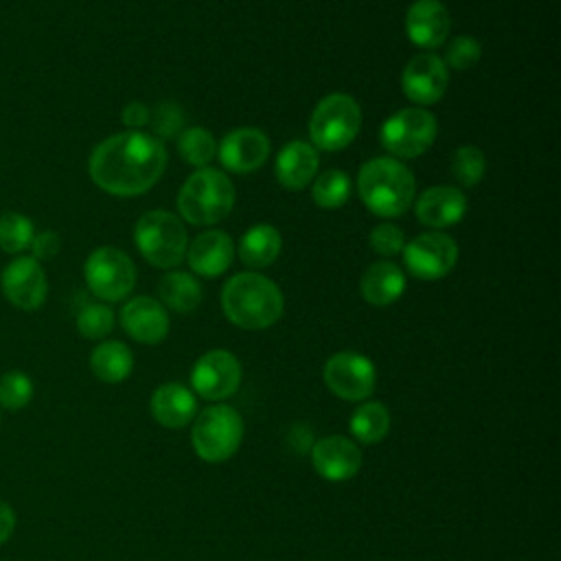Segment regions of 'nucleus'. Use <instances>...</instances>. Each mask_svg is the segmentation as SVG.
<instances>
[{
    "label": "nucleus",
    "mask_w": 561,
    "mask_h": 561,
    "mask_svg": "<svg viewBox=\"0 0 561 561\" xmlns=\"http://www.w3.org/2000/svg\"><path fill=\"white\" fill-rule=\"evenodd\" d=\"M164 142L145 131H121L101 140L88 162L92 182L112 195L134 197L147 193L164 173Z\"/></svg>",
    "instance_id": "obj_1"
},
{
    "label": "nucleus",
    "mask_w": 561,
    "mask_h": 561,
    "mask_svg": "<svg viewBox=\"0 0 561 561\" xmlns=\"http://www.w3.org/2000/svg\"><path fill=\"white\" fill-rule=\"evenodd\" d=\"M283 294L274 280L256 272H241L226 280L221 309L226 318L250 331L267 329L283 316Z\"/></svg>",
    "instance_id": "obj_2"
},
{
    "label": "nucleus",
    "mask_w": 561,
    "mask_h": 561,
    "mask_svg": "<svg viewBox=\"0 0 561 561\" xmlns=\"http://www.w3.org/2000/svg\"><path fill=\"white\" fill-rule=\"evenodd\" d=\"M357 191L364 206L379 217L403 215L416 195L412 171L397 158L379 156L362 164Z\"/></svg>",
    "instance_id": "obj_3"
},
{
    "label": "nucleus",
    "mask_w": 561,
    "mask_h": 561,
    "mask_svg": "<svg viewBox=\"0 0 561 561\" xmlns=\"http://www.w3.org/2000/svg\"><path fill=\"white\" fill-rule=\"evenodd\" d=\"M232 206V182L226 173L208 167L191 173L178 193V210L182 219H186L193 226L219 224L230 215Z\"/></svg>",
    "instance_id": "obj_4"
},
{
    "label": "nucleus",
    "mask_w": 561,
    "mask_h": 561,
    "mask_svg": "<svg viewBox=\"0 0 561 561\" xmlns=\"http://www.w3.org/2000/svg\"><path fill=\"white\" fill-rule=\"evenodd\" d=\"M134 243L145 261L156 267L171 270L184 261L188 234L173 213L149 210L136 221Z\"/></svg>",
    "instance_id": "obj_5"
},
{
    "label": "nucleus",
    "mask_w": 561,
    "mask_h": 561,
    "mask_svg": "<svg viewBox=\"0 0 561 561\" xmlns=\"http://www.w3.org/2000/svg\"><path fill=\"white\" fill-rule=\"evenodd\" d=\"M362 127V110L351 94L331 92L318 101L309 118V138L316 149L342 151Z\"/></svg>",
    "instance_id": "obj_6"
},
{
    "label": "nucleus",
    "mask_w": 561,
    "mask_h": 561,
    "mask_svg": "<svg viewBox=\"0 0 561 561\" xmlns=\"http://www.w3.org/2000/svg\"><path fill=\"white\" fill-rule=\"evenodd\" d=\"M243 438L241 414L230 405H208L193 423L191 443L206 462H224L239 449Z\"/></svg>",
    "instance_id": "obj_7"
},
{
    "label": "nucleus",
    "mask_w": 561,
    "mask_h": 561,
    "mask_svg": "<svg viewBox=\"0 0 561 561\" xmlns=\"http://www.w3.org/2000/svg\"><path fill=\"white\" fill-rule=\"evenodd\" d=\"M436 118L423 107H403L381 125L379 140L397 158H416L436 140Z\"/></svg>",
    "instance_id": "obj_8"
},
{
    "label": "nucleus",
    "mask_w": 561,
    "mask_h": 561,
    "mask_svg": "<svg viewBox=\"0 0 561 561\" xmlns=\"http://www.w3.org/2000/svg\"><path fill=\"white\" fill-rule=\"evenodd\" d=\"M83 276L90 291L96 298L105 302H116L129 296V291L134 289L136 265L127 252L112 245H103L85 259Z\"/></svg>",
    "instance_id": "obj_9"
},
{
    "label": "nucleus",
    "mask_w": 561,
    "mask_h": 561,
    "mask_svg": "<svg viewBox=\"0 0 561 561\" xmlns=\"http://www.w3.org/2000/svg\"><path fill=\"white\" fill-rule=\"evenodd\" d=\"M403 261L414 278L438 280L454 270L458 245L445 232H421L403 245Z\"/></svg>",
    "instance_id": "obj_10"
},
{
    "label": "nucleus",
    "mask_w": 561,
    "mask_h": 561,
    "mask_svg": "<svg viewBox=\"0 0 561 561\" xmlns=\"http://www.w3.org/2000/svg\"><path fill=\"white\" fill-rule=\"evenodd\" d=\"M327 388L344 401H364L375 390L377 373L375 364L359 353L342 351L327 359L324 364Z\"/></svg>",
    "instance_id": "obj_11"
},
{
    "label": "nucleus",
    "mask_w": 561,
    "mask_h": 561,
    "mask_svg": "<svg viewBox=\"0 0 561 561\" xmlns=\"http://www.w3.org/2000/svg\"><path fill=\"white\" fill-rule=\"evenodd\" d=\"M241 383V364L239 359L224 348H215L204 353L193 370L191 386L193 390L208 401H221L237 392Z\"/></svg>",
    "instance_id": "obj_12"
},
{
    "label": "nucleus",
    "mask_w": 561,
    "mask_h": 561,
    "mask_svg": "<svg viewBox=\"0 0 561 561\" xmlns=\"http://www.w3.org/2000/svg\"><path fill=\"white\" fill-rule=\"evenodd\" d=\"M0 287L4 298L22 311L39 309L48 294L46 274L33 256H15L7 263L0 276Z\"/></svg>",
    "instance_id": "obj_13"
},
{
    "label": "nucleus",
    "mask_w": 561,
    "mask_h": 561,
    "mask_svg": "<svg viewBox=\"0 0 561 561\" xmlns=\"http://www.w3.org/2000/svg\"><path fill=\"white\" fill-rule=\"evenodd\" d=\"M449 83V70L438 55L425 53L412 57L401 72L403 94L419 107L443 99Z\"/></svg>",
    "instance_id": "obj_14"
},
{
    "label": "nucleus",
    "mask_w": 561,
    "mask_h": 561,
    "mask_svg": "<svg viewBox=\"0 0 561 561\" xmlns=\"http://www.w3.org/2000/svg\"><path fill=\"white\" fill-rule=\"evenodd\" d=\"M219 162L232 173H252L270 156V138L259 127H237L228 131L219 147Z\"/></svg>",
    "instance_id": "obj_15"
},
{
    "label": "nucleus",
    "mask_w": 561,
    "mask_h": 561,
    "mask_svg": "<svg viewBox=\"0 0 561 561\" xmlns=\"http://www.w3.org/2000/svg\"><path fill=\"white\" fill-rule=\"evenodd\" d=\"M311 465L324 480L344 482L359 471L362 451L346 436H324L311 449Z\"/></svg>",
    "instance_id": "obj_16"
},
{
    "label": "nucleus",
    "mask_w": 561,
    "mask_h": 561,
    "mask_svg": "<svg viewBox=\"0 0 561 561\" xmlns=\"http://www.w3.org/2000/svg\"><path fill=\"white\" fill-rule=\"evenodd\" d=\"M121 324L140 344H158L169 333V313L151 296H136L121 309Z\"/></svg>",
    "instance_id": "obj_17"
},
{
    "label": "nucleus",
    "mask_w": 561,
    "mask_h": 561,
    "mask_svg": "<svg viewBox=\"0 0 561 561\" xmlns=\"http://www.w3.org/2000/svg\"><path fill=\"white\" fill-rule=\"evenodd\" d=\"M449 28L451 18L440 0H414L405 13V33L419 48H438Z\"/></svg>",
    "instance_id": "obj_18"
},
{
    "label": "nucleus",
    "mask_w": 561,
    "mask_h": 561,
    "mask_svg": "<svg viewBox=\"0 0 561 561\" xmlns=\"http://www.w3.org/2000/svg\"><path fill=\"white\" fill-rule=\"evenodd\" d=\"M416 219L430 228L458 224L467 213V197L456 186H430L414 199Z\"/></svg>",
    "instance_id": "obj_19"
},
{
    "label": "nucleus",
    "mask_w": 561,
    "mask_h": 561,
    "mask_svg": "<svg viewBox=\"0 0 561 561\" xmlns=\"http://www.w3.org/2000/svg\"><path fill=\"white\" fill-rule=\"evenodd\" d=\"M186 259L195 274L215 278L230 267L234 259V243L221 230H206V232H199L186 245Z\"/></svg>",
    "instance_id": "obj_20"
},
{
    "label": "nucleus",
    "mask_w": 561,
    "mask_h": 561,
    "mask_svg": "<svg viewBox=\"0 0 561 561\" xmlns=\"http://www.w3.org/2000/svg\"><path fill=\"white\" fill-rule=\"evenodd\" d=\"M320 158L311 142L291 140L276 156V178L289 191H300L313 182Z\"/></svg>",
    "instance_id": "obj_21"
},
{
    "label": "nucleus",
    "mask_w": 561,
    "mask_h": 561,
    "mask_svg": "<svg viewBox=\"0 0 561 561\" xmlns=\"http://www.w3.org/2000/svg\"><path fill=\"white\" fill-rule=\"evenodd\" d=\"M151 416L164 427H184L193 421L197 412V401L193 390L182 383H162L151 394Z\"/></svg>",
    "instance_id": "obj_22"
},
{
    "label": "nucleus",
    "mask_w": 561,
    "mask_h": 561,
    "mask_svg": "<svg viewBox=\"0 0 561 561\" xmlns=\"http://www.w3.org/2000/svg\"><path fill=\"white\" fill-rule=\"evenodd\" d=\"M362 296L373 307H388L405 291V276L399 265L390 261H377L366 267L362 283Z\"/></svg>",
    "instance_id": "obj_23"
},
{
    "label": "nucleus",
    "mask_w": 561,
    "mask_h": 561,
    "mask_svg": "<svg viewBox=\"0 0 561 561\" xmlns=\"http://www.w3.org/2000/svg\"><path fill=\"white\" fill-rule=\"evenodd\" d=\"M280 248V232L270 224H256L243 232L239 241V259L252 270L267 267L278 259Z\"/></svg>",
    "instance_id": "obj_24"
},
{
    "label": "nucleus",
    "mask_w": 561,
    "mask_h": 561,
    "mask_svg": "<svg viewBox=\"0 0 561 561\" xmlns=\"http://www.w3.org/2000/svg\"><path fill=\"white\" fill-rule=\"evenodd\" d=\"M90 368L96 379L105 383H118L129 377L134 368V355L127 344L118 340H105L92 351Z\"/></svg>",
    "instance_id": "obj_25"
},
{
    "label": "nucleus",
    "mask_w": 561,
    "mask_h": 561,
    "mask_svg": "<svg viewBox=\"0 0 561 561\" xmlns=\"http://www.w3.org/2000/svg\"><path fill=\"white\" fill-rule=\"evenodd\" d=\"M158 294L162 302L178 311V313H188L195 311L202 302V285L195 276L188 272H167L160 283H158Z\"/></svg>",
    "instance_id": "obj_26"
},
{
    "label": "nucleus",
    "mask_w": 561,
    "mask_h": 561,
    "mask_svg": "<svg viewBox=\"0 0 561 561\" xmlns=\"http://www.w3.org/2000/svg\"><path fill=\"white\" fill-rule=\"evenodd\" d=\"M351 434L366 445H375L386 438L390 430V412L379 401H366L355 408L348 421Z\"/></svg>",
    "instance_id": "obj_27"
},
{
    "label": "nucleus",
    "mask_w": 561,
    "mask_h": 561,
    "mask_svg": "<svg viewBox=\"0 0 561 561\" xmlns=\"http://www.w3.org/2000/svg\"><path fill=\"white\" fill-rule=\"evenodd\" d=\"M178 151H180L184 162L204 169L215 158L217 145H215L213 134L206 127L193 125V127H184L180 131V136H178Z\"/></svg>",
    "instance_id": "obj_28"
},
{
    "label": "nucleus",
    "mask_w": 561,
    "mask_h": 561,
    "mask_svg": "<svg viewBox=\"0 0 561 561\" xmlns=\"http://www.w3.org/2000/svg\"><path fill=\"white\" fill-rule=\"evenodd\" d=\"M351 195V180L340 169L320 173L311 184V197L320 208H340Z\"/></svg>",
    "instance_id": "obj_29"
},
{
    "label": "nucleus",
    "mask_w": 561,
    "mask_h": 561,
    "mask_svg": "<svg viewBox=\"0 0 561 561\" xmlns=\"http://www.w3.org/2000/svg\"><path fill=\"white\" fill-rule=\"evenodd\" d=\"M35 234L33 221L22 213L0 215V250L7 254H20L31 245Z\"/></svg>",
    "instance_id": "obj_30"
},
{
    "label": "nucleus",
    "mask_w": 561,
    "mask_h": 561,
    "mask_svg": "<svg viewBox=\"0 0 561 561\" xmlns=\"http://www.w3.org/2000/svg\"><path fill=\"white\" fill-rule=\"evenodd\" d=\"M486 171V158L480 147L462 145L451 158V173L462 186H476Z\"/></svg>",
    "instance_id": "obj_31"
},
{
    "label": "nucleus",
    "mask_w": 561,
    "mask_h": 561,
    "mask_svg": "<svg viewBox=\"0 0 561 561\" xmlns=\"http://www.w3.org/2000/svg\"><path fill=\"white\" fill-rule=\"evenodd\" d=\"M33 381L22 370H9L0 377V408L22 410L33 399Z\"/></svg>",
    "instance_id": "obj_32"
},
{
    "label": "nucleus",
    "mask_w": 561,
    "mask_h": 561,
    "mask_svg": "<svg viewBox=\"0 0 561 561\" xmlns=\"http://www.w3.org/2000/svg\"><path fill=\"white\" fill-rule=\"evenodd\" d=\"M149 127L158 140H171L184 129V110L173 101H160L149 110Z\"/></svg>",
    "instance_id": "obj_33"
},
{
    "label": "nucleus",
    "mask_w": 561,
    "mask_h": 561,
    "mask_svg": "<svg viewBox=\"0 0 561 561\" xmlns=\"http://www.w3.org/2000/svg\"><path fill=\"white\" fill-rule=\"evenodd\" d=\"M114 327V313L103 302H90L77 313V329L88 340L105 337Z\"/></svg>",
    "instance_id": "obj_34"
},
{
    "label": "nucleus",
    "mask_w": 561,
    "mask_h": 561,
    "mask_svg": "<svg viewBox=\"0 0 561 561\" xmlns=\"http://www.w3.org/2000/svg\"><path fill=\"white\" fill-rule=\"evenodd\" d=\"M480 55H482V48L476 37L458 35L447 44L443 61H445V66H449L454 70H467L480 61Z\"/></svg>",
    "instance_id": "obj_35"
},
{
    "label": "nucleus",
    "mask_w": 561,
    "mask_h": 561,
    "mask_svg": "<svg viewBox=\"0 0 561 561\" xmlns=\"http://www.w3.org/2000/svg\"><path fill=\"white\" fill-rule=\"evenodd\" d=\"M370 248L379 254V256H397L403 245H405V239H403V230L390 221H381L373 228L370 237Z\"/></svg>",
    "instance_id": "obj_36"
},
{
    "label": "nucleus",
    "mask_w": 561,
    "mask_h": 561,
    "mask_svg": "<svg viewBox=\"0 0 561 561\" xmlns=\"http://www.w3.org/2000/svg\"><path fill=\"white\" fill-rule=\"evenodd\" d=\"M61 248V239L55 230H42V232H35L33 239H31V256L37 259V261H48L53 259Z\"/></svg>",
    "instance_id": "obj_37"
},
{
    "label": "nucleus",
    "mask_w": 561,
    "mask_h": 561,
    "mask_svg": "<svg viewBox=\"0 0 561 561\" xmlns=\"http://www.w3.org/2000/svg\"><path fill=\"white\" fill-rule=\"evenodd\" d=\"M121 121H123L129 129L136 131V129H140V127L149 125V107H147L145 103H140V101H131V103H127V105L123 107Z\"/></svg>",
    "instance_id": "obj_38"
},
{
    "label": "nucleus",
    "mask_w": 561,
    "mask_h": 561,
    "mask_svg": "<svg viewBox=\"0 0 561 561\" xmlns=\"http://www.w3.org/2000/svg\"><path fill=\"white\" fill-rule=\"evenodd\" d=\"M13 530H15V513L4 500H0V546L13 535Z\"/></svg>",
    "instance_id": "obj_39"
},
{
    "label": "nucleus",
    "mask_w": 561,
    "mask_h": 561,
    "mask_svg": "<svg viewBox=\"0 0 561 561\" xmlns=\"http://www.w3.org/2000/svg\"><path fill=\"white\" fill-rule=\"evenodd\" d=\"M0 421H2V414H0Z\"/></svg>",
    "instance_id": "obj_40"
}]
</instances>
